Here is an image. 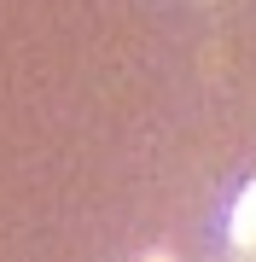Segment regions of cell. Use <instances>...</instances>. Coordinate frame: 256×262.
I'll list each match as a JSON object with an SVG mask.
<instances>
[{"label":"cell","instance_id":"obj_1","mask_svg":"<svg viewBox=\"0 0 256 262\" xmlns=\"http://www.w3.org/2000/svg\"><path fill=\"white\" fill-rule=\"evenodd\" d=\"M227 233H233L239 251H256V187L239 192V204H233V215H227Z\"/></svg>","mask_w":256,"mask_h":262}]
</instances>
